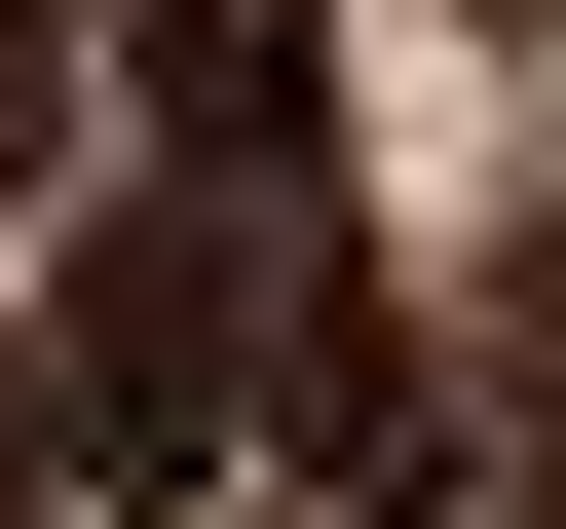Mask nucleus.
<instances>
[{
  "instance_id": "obj_1",
  "label": "nucleus",
  "mask_w": 566,
  "mask_h": 529,
  "mask_svg": "<svg viewBox=\"0 0 566 529\" xmlns=\"http://www.w3.org/2000/svg\"><path fill=\"white\" fill-rule=\"evenodd\" d=\"M303 303H340V189H189V152H151V189L76 227V303H39V454L189 529V491L264 454V378H303Z\"/></svg>"
},
{
  "instance_id": "obj_3",
  "label": "nucleus",
  "mask_w": 566,
  "mask_h": 529,
  "mask_svg": "<svg viewBox=\"0 0 566 529\" xmlns=\"http://www.w3.org/2000/svg\"><path fill=\"white\" fill-rule=\"evenodd\" d=\"M76 76H114V39H76V0H0V189H39V152H76Z\"/></svg>"
},
{
  "instance_id": "obj_4",
  "label": "nucleus",
  "mask_w": 566,
  "mask_h": 529,
  "mask_svg": "<svg viewBox=\"0 0 566 529\" xmlns=\"http://www.w3.org/2000/svg\"><path fill=\"white\" fill-rule=\"evenodd\" d=\"M491 341H528V529H566V227L491 264Z\"/></svg>"
},
{
  "instance_id": "obj_5",
  "label": "nucleus",
  "mask_w": 566,
  "mask_h": 529,
  "mask_svg": "<svg viewBox=\"0 0 566 529\" xmlns=\"http://www.w3.org/2000/svg\"><path fill=\"white\" fill-rule=\"evenodd\" d=\"M39 491H76V454H39V378H0V529H39Z\"/></svg>"
},
{
  "instance_id": "obj_2",
  "label": "nucleus",
  "mask_w": 566,
  "mask_h": 529,
  "mask_svg": "<svg viewBox=\"0 0 566 529\" xmlns=\"http://www.w3.org/2000/svg\"><path fill=\"white\" fill-rule=\"evenodd\" d=\"M76 39H114V114L189 189H340V39H303V0H76Z\"/></svg>"
}]
</instances>
